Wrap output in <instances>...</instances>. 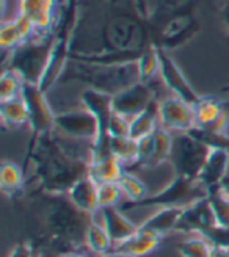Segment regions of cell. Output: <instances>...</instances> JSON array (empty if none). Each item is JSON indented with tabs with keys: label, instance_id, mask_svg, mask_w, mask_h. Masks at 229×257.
<instances>
[{
	"label": "cell",
	"instance_id": "obj_1",
	"mask_svg": "<svg viewBox=\"0 0 229 257\" xmlns=\"http://www.w3.org/2000/svg\"><path fill=\"white\" fill-rule=\"evenodd\" d=\"M55 131V128H54ZM54 131L30 138L25 166H32L33 182L44 195H66L68 190L88 174L90 156H82L58 140Z\"/></svg>",
	"mask_w": 229,
	"mask_h": 257
},
{
	"label": "cell",
	"instance_id": "obj_2",
	"mask_svg": "<svg viewBox=\"0 0 229 257\" xmlns=\"http://www.w3.org/2000/svg\"><path fill=\"white\" fill-rule=\"evenodd\" d=\"M50 196L49 210L46 215V229L50 241L55 248H60L63 254L75 251V248L85 245V234L94 215H88L79 210L63 195Z\"/></svg>",
	"mask_w": 229,
	"mask_h": 257
},
{
	"label": "cell",
	"instance_id": "obj_3",
	"mask_svg": "<svg viewBox=\"0 0 229 257\" xmlns=\"http://www.w3.org/2000/svg\"><path fill=\"white\" fill-rule=\"evenodd\" d=\"M54 43L55 33L44 35L40 40L32 38L30 41L8 52V61L4 69L16 72L25 83L40 85L52 54Z\"/></svg>",
	"mask_w": 229,
	"mask_h": 257
},
{
	"label": "cell",
	"instance_id": "obj_4",
	"mask_svg": "<svg viewBox=\"0 0 229 257\" xmlns=\"http://www.w3.org/2000/svg\"><path fill=\"white\" fill-rule=\"evenodd\" d=\"M207 188L199 181L187 179L181 176H174L173 181L159 190L154 195H148L145 199L129 202L124 201L118 207L126 213L134 209H149V207H188L193 202L206 198Z\"/></svg>",
	"mask_w": 229,
	"mask_h": 257
},
{
	"label": "cell",
	"instance_id": "obj_5",
	"mask_svg": "<svg viewBox=\"0 0 229 257\" xmlns=\"http://www.w3.org/2000/svg\"><path fill=\"white\" fill-rule=\"evenodd\" d=\"M210 149L212 148L202 143L190 132H179L176 137H173V148L168 163L174 170V176L198 181Z\"/></svg>",
	"mask_w": 229,
	"mask_h": 257
},
{
	"label": "cell",
	"instance_id": "obj_6",
	"mask_svg": "<svg viewBox=\"0 0 229 257\" xmlns=\"http://www.w3.org/2000/svg\"><path fill=\"white\" fill-rule=\"evenodd\" d=\"M21 97L24 99L25 105H27L32 138H38L44 134L52 132L55 128V114L52 108H50L46 93L43 89L38 85L24 82Z\"/></svg>",
	"mask_w": 229,
	"mask_h": 257
},
{
	"label": "cell",
	"instance_id": "obj_7",
	"mask_svg": "<svg viewBox=\"0 0 229 257\" xmlns=\"http://www.w3.org/2000/svg\"><path fill=\"white\" fill-rule=\"evenodd\" d=\"M157 99L156 88L151 82L138 80L113 94V110L123 116L132 119L142 113L152 100Z\"/></svg>",
	"mask_w": 229,
	"mask_h": 257
},
{
	"label": "cell",
	"instance_id": "obj_8",
	"mask_svg": "<svg viewBox=\"0 0 229 257\" xmlns=\"http://www.w3.org/2000/svg\"><path fill=\"white\" fill-rule=\"evenodd\" d=\"M55 131L72 140L91 141L99 135V122L86 108L69 110L55 114Z\"/></svg>",
	"mask_w": 229,
	"mask_h": 257
},
{
	"label": "cell",
	"instance_id": "obj_9",
	"mask_svg": "<svg viewBox=\"0 0 229 257\" xmlns=\"http://www.w3.org/2000/svg\"><path fill=\"white\" fill-rule=\"evenodd\" d=\"M159 122L162 127L176 132H188L196 127L193 104L171 96L160 102L159 107Z\"/></svg>",
	"mask_w": 229,
	"mask_h": 257
},
{
	"label": "cell",
	"instance_id": "obj_10",
	"mask_svg": "<svg viewBox=\"0 0 229 257\" xmlns=\"http://www.w3.org/2000/svg\"><path fill=\"white\" fill-rule=\"evenodd\" d=\"M159 58H160L159 75H160L163 85L170 89L173 96L181 97V99L190 102V104H195V102L199 99V94L195 91V88L190 85V82L187 80V77L184 75L181 68L177 66L176 61L168 54V50L159 49Z\"/></svg>",
	"mask_w": 229,
	"mask_h": 257
},
{
	"label": "cell",
	"instance_id": "obj_11",
	"mask_svg": "<svg viewBox=\"0 0 229 257\" xmlns=\"http://www.w3.org/2000/svg\"><path fill=\"white\" fill-rule=\"evenodd\" d=\"M57 10L58 0H18V15L30 19L41 35L55 33Z\"/></svg>",
	"mask_w": 229,
	"mask_h": 257
},
{
	"label": "cell",
	"instance_id": "obj_12",
	"mask_svg": "<svg viewBox=\"0 0 229 257\" xmlns=\"http://www.w3.org/2000/svg\"><path fill=\"white\" fill-rule=\"evenodd\" d=\"M215 224H217V221H215L212 207L206 196L184 209L179 224L176 227V232L199 235L202 230H206L207 227H212Z\"/></svg>",
	"mask_w": 229,
	"mask_h": 257
},
{
	"label": "cell",
	"instance_id": "obj_13",
	"mask_svg": "<svg viewBox=\"0 0 229 257\" xmlns=\"http://www.w3.org/2000/svg\"><path fill=\"white\" fill-rule=\"evenodd\" d=\"M80 102H82V107L90 111L99 122V135L97 137L108 135L107 125H108V121L114 111L113 110V96L110 93L100 91V89L90 86L82 91Z\"/></svg>",
	"mask_w": 229,
	"mask_h": 257
},
{
	"label": "cell",
	"instance_id": "obj_14",
	"mask_svg": "<svg viewBox=\"0 0 229 257\" xmlns=\"http://www.w3.org/2000/svg\"><path fill=\"white\" fill-rule=\"evenodd\" d=\"M38 35L36 27L30 19L18 15L15 19L5 21L0 27V46L5 52H11L13 49L30 41Z\"/></svg>",
	"mask_w": 229,
	"mask_h": 257
},
{
	"label": "cell",
	"instance_id": "obj_15",
	"mask_svg": "<svg viewBox=\"0 0 229 257\" xmlns=\"http://www.w3.org/2000/svg\"><path fill=\"white\" fill-rule=\"evenodd\" d=\"M97 213L100 215L99 223L105 227V230L108 232V235L113 241V245H117V243L132 237L138 230V226L134 224L129 218L126 216V213L118 207V205L100 207L97 210Z\"/></svg>",
	"mask_w": 229,
	"mask_h": 257
},
{
	"label": "cell",
	"instance_id": "obj_16",
	"mask_svg": "<svg viewBox=\"0 0 229 257\" xmlns=\"http://www.w3.org/2000/svg\"><path fill=\"white\" fill-rule=\"evenodd\" d=\"M97 188H99V184L90 174H86L80 177L79 181L68 190L66 196L75 207L82 210L83 213L96 215L99 210Z\"/></svg>",
	"mask_w": 229,
	"mask_h": 257
},
{
	"label": "cell",
	"instance_id": "obj_17",
	"mask_svg": "<svg viewBox=\"0 0 229 257\" xmlns=\"http://www.w3.org/2000/svg\"><path fill=\"white\" fill-rule=\"evenodd\" d=\"M162 238L163 237H159L156 234L148 232V230H142L138 227V230L132 237L113 245L111 251L118 252L124 257H146L159 248Z\"/></svg>",
	"mask_w": 229,
	"mask_h": 257
},
{
	"label": "cell",
	"instance_id": "obj_18",
	"mask_svg": "<svg viewBox=\"0 0 229 257\" xmlns=\"http://www.w3.org/2000/svg\"><path fill=\"white\" fill-rule=\"evenodd\" d=\"M184 209L185 207H159L138 227L159 237H165L170 232H176V227L179 224Z\"/></svg>",
	"mask_w": 229,
	"mask_h": 257
},
{
	"label": "cell",
	"instance_id": "obj_19",
	"mask_svg": "<svg viewBox=\"0 0 229 257\" xmlns=\"http://www.w3.org/2000/svg\"><path fill=\"white\" fill-rule=\"evenodd\" d=\"M227 176V152L221 148H212L209 157L202 166L198 181L207 190L218 187Z\"/></svg>",
	"mask_w": 229,
	"mask_h": 257
},
{
	"label": "cell",
	"instance_id": "obj_20",
	"mask_svg": "<svg viewBox=\"0 0 229 257\" xmlns=\"http://www.w3.org/2000/svg\"><path fill=\"white\" fill-rule=\"evenodd\" d=\"M159 107H160L159 99L152 100L142 113H138L137 116H134L131 119V128H129L131 138L140 141L142 138L151 135L156 131L157 125H160V122H159Z\"/></svg>",
	"mask_w": 229,
	"mask_h": 257
},
{
	"label": "cell",
	"instance_id": "obj_21",
	"mask_svg": "<svg viewBox=\"0 0 229 257\" xmlns=\"http://www.w3.org/2000/svg\"><path fill=\"white\" fill-rule=\"evenodd\" d=\"M227 102L215 97V96H199V99L193 104L196 127L206 128L217 121L224 111Z\"/></svg>",
	"mask_w": 229,
	"mask_h": 257
},
{
	"label": "cell",
	"instance_id": "obj_22",
	"mask_svg": "<svg viewBox=\"0 0 229 257\" xmlns=\"http://www.w3.org/2000/svg\"><path fill=\"white\" fill-rule=\"evenodd\" d=\"M0 116H2L4 127L15 131L24 124H29L27 105L21 96L0 100Z\"/></svg>",
	"mask_w": 229,
	"mask_h": 257
},
{
	"label": "cell",
	"instance_id": "obj_23",
	"mask_svg": "<svg viewBox=\"0 0 229 257\" xmlns=\"http://www.w3.org/2000/svg\"><path fill=\"white\" fill-rule=\"evenodd\" d=\"M0 188H2L4 195L11 199L22 195L25 188V176L21 166L8 160L2 163L0 166Z\"/></svg>",
	"mask_w": 229,
	"mask_h": 257
},
{
	"label": "cell",
	"instance_id": "obj_24",
	"mask_svg": "<svg viewBox=\"0 0 229 257\" xmlns=\"http://www.w3.org/2000/svg\"><path fill=\"white\" fill-rule=\"evenodd\" d=\"M173 148V137L170 135L168 128L157 125V128L152 132V149L151 157L146 163V168H157L162 163L170 160V154Z\"/></svg>",
	"mask_w": 229,
	"mask_h": 257
},
{
	"label": "cell",
	"instance_id": "obj_25",
	"mask_svg": "<svg viewBox=\"0 0 229 257\" xmlns=\"http://www.w3.org/2000/svg\"><path fill=\"white\" fill-rule=\"evenodd\" d=\"M124 171H126V166L117 157L111 156L105 160L90 163L88 174H90L97 184H105V182H120Z\"/></svg>",
	"mask_w": 229,
	"mask_h": 257
},
{
	"label": "cell",
	"instance_id": "obj_26",
	"mask_svg": "<svg viewBox=\"0 0 229 257\" xmlns=\"http://www.w3.org/2000/svg\"><path fill=\"white\" fill-rule=\"evenodd\" d=\"M85 246L93 254H97V255H104L113 249V241H111L108 232L102 224L94 220V218L86 229Z\"/></svg>",
	"mask_w": 229,
	"mask_h": 257
},
{
	"label": "cell",
	"instance_id": "obj_27",
	"mask_svg": "<svg viewBox=\"0 0 229 257\" xmlns=\"http://www.w3.org/2000/svg\"><path fill=\"white\" fill-rule=\"evenodd\" d=\"M110 149L126 170L134 168L138 160V141L131 137H110Z\"/></svg>",
	"mask_w": 229,
	"mask_h": 257
},
{
	"label": "cell",
	"instance_id": "obj_28",
	"mask_svg": "<svg viewBox=\"0 0 229 257\" xmlns=\"http://www.w3.org/2000/svg\"><path fill=\"white\" fill-rule=\"evenodd\" d=\"M82 2L83 0H65V2H63L65 5H63V11H61V16L58 19V25L55 30L57 35L71 36V38L74 36Z\"/></svg>",
	"mask_w": 229,
	"mask_h": 257
},
{
	"label": "cell",
	"instance_id": "obj_29",
	"mask_svg": "<svg viewBox=\"0 0 229 257\" xmlns=\"http://www.w3.org/2000/svg\"><path fill=\"white\" fill-rule=\"evenodd\" d=\"M138 75L142 82H154V79L160 72V58H159V49L149 47L140 55L137 60Z\"/></svg>",
	"mask_w": 229,
	"mask_h": 257
},
{
	"label": "cell",
	"instance_id": "obj_30",
	"mask_svg": "<svg viewBox=\"0 0 229 257\" xmlns=\"http://www.w3.org/2000/svg\"><path fill=\"white\" fill-rule=\"evenodd\" d=\"M118 184L121 187V191H123L126 201H129V202L142 201L149 195L146 184L142 181V179H138L134 173H131L129 170L124 171Z\"/></svg>",
	"mask_w": 229,
	"mask_h": 257
},
{
	"label": "cell",
	"instance_id": "obj_31",
	"mask_svg": "<svg viewBox=\"0 0 229 257\" xmlns=\"http://www.w3.org/2000/svg\"><path fill=\"white\" fill-rule=\"evenodd\" d=\"M207 199L217 224L229 227V198L223 195L220 187H213L207 190Z\"/></svg>",
	"mask_w": 229,
	"mask_h": 257
},
{
	"label": "cell",
	"instance_id": "obj_32",
	"mask_svg": "<svg viewBox=\"0 0 229 257\" xmlns=\"http://www.w3.org/2000/svg\"><path fill=\"white\" fill-rule=\"evenodd\" d=\"M176 249L181 257H210L212 245L206 238L198 235L177 243Z\"/></svg>",
	"mask_w": 229,
	"mask_h": 257
},
{
	"label": "cell",
	"instance_id": "obj_33",
	"mask_svg": "<svg viewBox=\"0 0 229 257\" xmlns=\"http://www.w3.org/2000/svg\"><path fill=\"white\" fill-rule=\"evenodd\" d=\"M22 86H24V80L16 72L4 69L2 77H0V100L21 96Z\"/></svg>",
	"mask_w": 229,
	"mask_h": 257
},
{
	"label": "cell",
	"instance_id": "obj_34",
	"mask_svg": "<svg viewBox=\"0 0 229 257\" xmlns=\"http://www.w3.org/2000/svg\"><path fill=\"white\" fill-rule=\"evenodd\" d=\"M97 198H99V209H100V207L120 205L121 198H124V195L118 182H105V184H99Z\"/></svg>",
	"mask_w": 229,
	"mask_h": 257
},
{
	"label": "cell",
	"instance_id": "obj_35",
	"mask_svg": "<svg viewBox=\"0 0 229 257\" xmlns=\"http://www.w3.org/2000/svg\"><path fill=\"white\" fill-rule=\"evenodd\" d=\"M199 237L206 238L212 246L218 248H226L229 249V227H223L215 224L212 227H207L206 230H202Z\"/></svg>",
	"mask_w": 229,
	"mask_h": 257
},
{
	"label": "cell",
	"instance_id": "obj_36",
	"mask_svg": "<svg viewBox=\"0 0 229 257\" xmlns=\"http://www.w3.org/2000/svg\"><path fill=\"white\" fill-rule=\"evenodd\" d=\"M129 128H131V119L117 111H113L107 125V134L110 137H129Z\"/></svg>",
	"mask_w": 229,
	"mask_h": 257
},
{
	"label": "cell",
	"instance_id": "obj_37",
	"mask_svg": "<svg viewBox=\"0 0 229 257\" xmlns=\"http://www.w3.org/2000/svg\"><path fill=\"white\" fill-rule=\"evenodd\" d=\"M33 243L32 241H21L16 243L15 246L11 248L8 257H30L32 251H33Z\"/></svg>",
	"mask_w": 229,
	"mask_h": 257
},
{
	"label": "cell",
	"instance_id": "obj_38",
	"mask_svg": "<svg viewBox=\"0 0 229 257\" xmlns=\"http://www.w3.org/2000/svg\"><path fill=\"white\" fill-rule=\"evenodd\" d=\"M220 15H221V21L224 24V29L229 33V0H224V2H223Z\"/></svg>",
	"mask_w": 229,
	"mask_h": 257
},
{
	"label": "cell",
	"instance_id": "obj_39",
	"mask_svg": "<svg viewBox=\"0 0 229 257\" xmlns=\"http://www.w3.org/2000/svg\"><path fill=\"white\" fill-rule=\"evenodd\" d=\"M210 257H229V249H226V248H218V246H212Z\"/></svg>",
	"mask_w": 229,
	"mask_h": 257
},
{
	"label": "cell",
	"instance_id": "obj_40",
	"mask_svg": "<svg viewBox=\"0 0 229 257\" xmlns=\"http://www.w3.org/2000/svg\"><path fill=\"white\" fill-rule=\"evenodd\" d=\"M220 187V190L223 191V195L224 196H227L229 198V174L223 179V181H221V184L218 185Z\"/></svg>",
	"mask_w": 229,
	"mask_h": 257
},
{
	"label": "cell",
	"instance_id": "obj_41",
	"mask_svg": "<svg viewBox=\"0 0 229 257\" xmlns=\"http://www.w3.org/2000/svg\"><path fill=\"white\" fill-rule=\"evenodd\" d=\"M30 257H43V249L38 246V245H35L33 246V251H32V255Z\"/></svg>",
	"mask_w": 229,
	"mask_h": 257
},
{
	"label": "cell",
	"instance_id": "obj_42",
	"mask_svg": "<svg viewBox=\"0 0 229 257\" xmlns=\"http://www.w3.org/2000/svg\"><path fill=\"white\" fill-rule=\"evenodd\" d=\"M61 257H88V255H85V254H82V252H79V251H71V252L63 254Z\"/></svg>",
	"mask_w": 229,
	"mask_h": 257
},
{
	"label": "cell",
	"instance_id": "obj_43",
	"mask_svg": "<svg viewBox=\"0 0 229 257\" xmlns=\"http://www.w3.org/2000/svg\"><path fill=\"white\" fill-rule=\"evenodd\" d=\"M99 257H124V255H121V254H118V252H114V251H110V252H107V254H104V255H99Z\"/></svg>",
	"mask_w": 229,
	"mask_h": 257
},
{
	"label": "cell",
	"instance_id": "obj_44",
	"mask_svg": "<svg viewBox=\"0 0 229 257\" xmlns=\"http://www.w3.org/2000/svg\"><path fill=\"white\" fill-rule=\"evenodd\" d=\"M5 10H7V0H2V15L5 13Z\"/></svg>",
	"mask_w": 229,
	"mask_h": 257
},
{
	"label": "cell",
	"instance_id": "obj_45",
	"mask_svg": "<svg viewBox=\"0 0 229 257\" xmlns=\"http://www.w3.org/2000/svg\"><path fill=\"white\" fill-rule=\"evenodd\" d=\"M223 89H224V91H229V85H226V86H224Z\"/></svg>",
	"mask_w": 229,
	"mask_h": 257
}]
</instances>
